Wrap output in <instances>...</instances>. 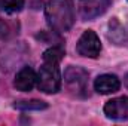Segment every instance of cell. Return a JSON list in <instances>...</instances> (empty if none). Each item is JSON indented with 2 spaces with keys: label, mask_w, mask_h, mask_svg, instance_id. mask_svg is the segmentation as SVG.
I'll return each instance as SVG.
<instances>
[{
  "label": "cell",
  "mask_w": 128,
  "mask_h": 126,
  "mask_svg": "<svg viewBox=\"0 0 128 126\" xmlns=\"http://www.w3.org/2000/svg\"><path fill=\"white\" fill-rule=\"evenodd\" d=\"M14 107L21 111H32V110L39 111V110L48 108V104L40 99H21V101H15Z\"/></svg>",
  "instance_id": "obj_9"
},
{
  "label": "cell",
  "mask_w": 128,
  "mask_h": 126,
  "mask_svg": "<svg viewBox=\"0 0 128 126\" xmlns=\"http://www.w3.org/2000/svg\"><path fill=\"white\" fill-rule=\"evenodd\" d=\"M64 82L72 92L76 95H84L88 83V71L80 67H68L64 71Z\"/></svg>",
  "instance_id": "obj_4"
},
{
  "label": "cell",
  "mask_w": 128,
  "mask_h": 126,
  "mask_svg": "<svg viewBox=\"0 0 128 126\" xmlns=\"http://www.w3.org/2000/svg\"><path fill=\"white\" fill-rule=\"evenodd\" d=\"M125 85H127V88H128V74L125 76Z\"/></svg>",
  "instance_id": "obj_12"
},
{
  "label": "cell",
  "mask_w": 128,
  "mask_h": 126,
  "mask_svg": "<svg viewBox=\"0 0 128 126\" xmlns=\"http://www.w3.org/2000/svg\"><path fill=\"white\" fill-rule=\"evenodd\" d=\"M36 82H37V76H36L34 70H33L32 67H22L16 73L15 80H14V85L21 92H30L33 88H34Z\"/></svg>",
  "instance_id": "obj_6"
},
{
  "label": "cell",
  "mask_w": 128,
  "mask_h": 126,
  "mask_svg": "<svg viewBox=\"0 0 128 126\" xmlns=\"http://www.w3.org/2000/svg\"><path fill=\"white\" fill-rule=\"evenodd\" d=\"M49 27L57 33H66L73 27L74 9L72 0H49L45 9Z\"/></svg>",
  "instance_id": "obj_1"
},
{
  "label": "cell",
  "mask_w": 128,
  "mask_h": 126,
  "mask_svg": "<svg viewBox=\"0 0 128 126\" xmlns=\"http://www.w3.org/2000/svg\"><path fill=\"white\" fill-rule=\"evenodd\" d=\"M121 88V80L115 74H101L94 82V89L101 95H109L118 92Z\"/></svg>",
  "instance_id": "obj_7"
},
{
  "label": "cell",
  "mask_w": 128,
  "mask_h": 126,
  "mask_svg": "<svg viewBox=\"0 0 128 126\" xmlns=\"http://www.w3.org/2000/svg\"><path fill=\"white\" fill-rule=\"evenodd\" d=\"M104 114L113 120H128V96H119L104 104Z\"/></svg>",
  "instance_id": "obj_5"
},
{
  "label": "cell",
  "mask_w": 128,
  "mask_h": 126,
  "mask_svg": "<svg viewBox=\"0 0 128 126\" xmlns=\"http://www.w3.org/2000/svg\"><path fill=\"white\" fill-rule=\"evenodd\" d=\"M64 54H66V52H64V49H63V48H60V46L49 48L48 51H45V52H43V61H45V63L58 65V64L61 63V60H63Z\"/></svg>",
  "instance_id": "obj_10"
},
{
  "label": "cell",
  "mask_w": 128,
  "mask_h": 126,
  "mask_svg": "<svg viewBox=\"0 0 128 126\" xmlns=\"http://www.w3.org/2000/svg\"><path fill=\"white\" fill-rule=\"evenodd\" d=\"M109 0H88L85 4H82V15L85 18H91V16H98L100 13H103L106 10Z\"/></svg>",
  "instance_id": "obj_8"
},
{
  "label": "cell",
  "mask_w": 128,
  "mask_h": 126,
  "mask_svg": "<svg viewBox=\"0 0 128 126\" xmlns=\"http://www.w3.org/2000/svg\"><path fill=\"white\" fill-rule=\"evenodd\" d=\"M76 51L79 55L86 58H97L101 52V42L100 37L92 30H86L82 33V36L78 40Z\"/></svg>",
  "instance_id": "obj_3"
},
{
  "label": "cell",
  "mask_w": 128,
  "mask_h": 126,
  "mask_svg": "<svg viewBox=\"0 0 128 126\" xmlns=\"http://www.w3.org/2000/svg\"><path fill=\"white\" fill-rule=\"evenodd\" d=\"M2 7L6 13H18L24 7V0H2Z\"/></svg>",
  "instance_id": "obj_11"
},
{
  "label": "cell",
  "mask_w": 128,
  "mask_h": 126,
  "mask_svg": "<svg viewBox=\"0 0 128 126\" xmlns=\"http://www.w3.org/2000/svg\"><path fill=\"white\" fill-rule=\"evenodd\" d=\"M37 88L45 94H57L61 89V74L58 65L45 63L37 74Z\"/></svg>",
  "instance_id": "obj_2"
}]
</instances>
